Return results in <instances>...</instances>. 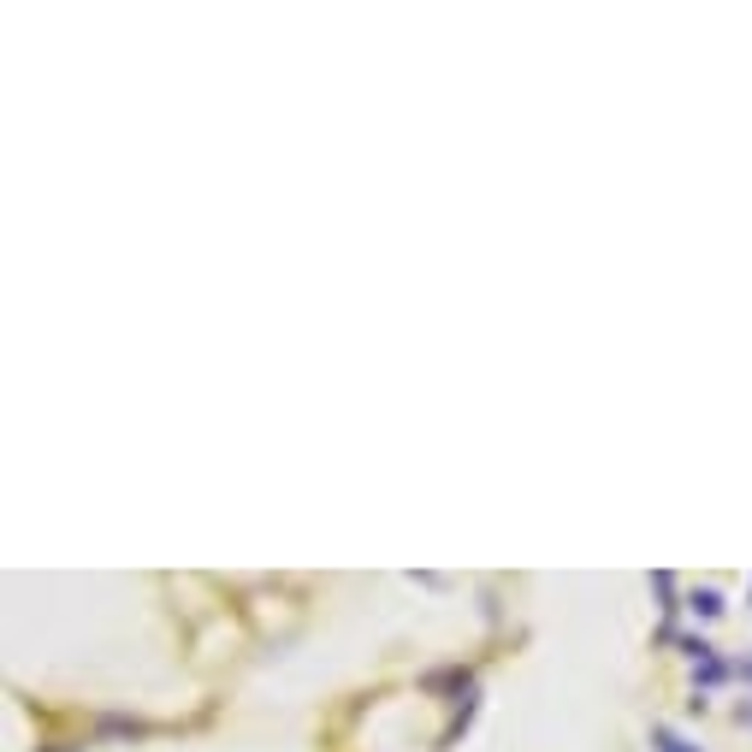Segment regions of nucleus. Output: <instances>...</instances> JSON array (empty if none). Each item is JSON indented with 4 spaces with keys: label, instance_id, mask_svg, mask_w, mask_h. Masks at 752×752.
Instances as JSON below:
<instances>
[{
    "label": "nucleus",
    "instance_id": "1",
    "mask_svg": "<svg viewBox=\"0 0 752 752\" xmlns=\"http://www.w3.org/2000/svg\"><path fill=\"white\" fill-rule=\"evenodd\" d=\"M687 611H693V616H705V622H717V616H722V592H717V587H693Z\"/></svg>",
    "mask_w": 752,
    "mask_h": 752
},
{
    "label": "nucleus",
    "instance_id": "2",
    "mask_svg": "<svg viewBox=\"0 0 752 752\" xmlns=\"http://www.w3.org/2000/svg\"><path fill=\"white\" fill-rule=\"evenodd\" d=\"M722 675H729V663H722L717 652H711V658H699V663H693V682H699V687H717V682H722Z\"/></svg>",
    "mask_w": 752,
    "mask_h": 752
},
{
    "label": "nucleus",
    "instance_id": "3",
    "mask_svg": "<svg viewBox=\"0 0 752 752\" xmlns=\"http://www.w3.org/2000/svg\"><path fill=\"white\" fill-rule=\"evenodd\" d=\"M652 741H658V752H699V747H687L682 734H670V729H652Z\"/></svg>",
    "mask_w": 752,
    "mask_h": 752
},
{
    "label": "nucleus",
    "instance_id": "4",
    "mask_svg": "<svg viewBox=\"0 0 752 752\" xmlns=\"http://www.w3.org/2000/svg\"><path fill=\"white\" fill-rule=\"evenodd\" d=\"M734 675H741V682H752V658H741V663H734Z\"/></svg>",
    "mask_w": 752,
    "mask_h": 752
}]
</instances>
